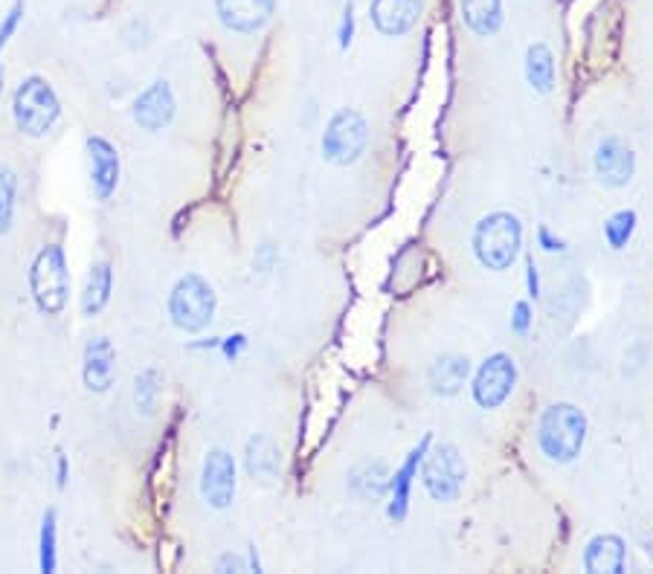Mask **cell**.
<instances>
[{
    "mask_svg": "<svg viewBox=\"0 0 653 574\" xmlns=\"http://www.w3.org/2000/svg\"><path fill=\"white\" fill-rule=\"evenodd\" d=\"M534 441L546 462L572 464L586 444V415L575 403H549L538 417Z\"/></svg>",
    "mask_w": 653,
    "mask_h": 574,
    "instance_id": "1",
    "label": "cell"
},
{
    "mask_svg": "<svg viewBox=\"0 0 653 574\" xmlns=\"http://www.w3.org/2000/svg\"><path fill=\"white\" fill-rule=\"evenodd\" d=\"M27 284H30L32 305L41 316H61L70 305V276L68 253L61 244H44L32 255L30 270H27Z\"/></svg>",
    "mask_w": 653,
    "mask_h": 574,
    "instance_id": "2",
    "label": "cell"
},
{
    "mask_svg": "<svg viewBox=\"0 0 653 574\" xmlns=\"http://www.w3.org/2000/svg\"><path fill=\"white\" fill-rule=\"evenodd\" d=\"M471 250L485 270L505 273L523 253V221L514 212H489L473 226Z\"/></svg>",
    "mask_w": 653,
    "mask_h": 574,
    "instance_id": "3",
    "label": "cell"
},
{
    "mask_svg": "<svg viewBox=\"0 0 653 574\" xmlns=\"http://www.w3.org/2000/svg\"><path fill=\"white\" fill-rule=\"evenodd\" d=\"M218 311V293L201 273H183L174 279L165 296V316L181 334H201L212 325Z\"/></svg>",
    "mask_w": 653,
    "mask_h": 574,
    "instance_id": "4",
    "label": "cell"
},
{
    "mask_svg": "<svg viewBox=\"0 0 653 574\" xmlns=\"http://www.w3.org/2000/svg\"><path fill=\"white\" fill-rule=\"evenodd\" d=\"M59 120L61 99L53 84L38 73L23 75L12 93V122H16L18 134L41 140L53 131Z\"/></svg>",
    "mask_w": 653,
    "mask_h": 574,
    "instance_id": "5",
    "label": "cell"
},
{
    "mask_svg": "<svg viewBox=\"0 0 653 574\" xmlns=\"http://www.w3.org/2000/svg\"><path fill=\"white\" fill-rule=\"evenodd\" d=\"M419 479L428 496L433 502H444V505H451L462 496L468 482V464L465 455L456 444L451 441H442V444H430L424 459H421L419 467Z\"/></svg>",
    "mask_w": 653,
    "mask_h": 574,
    "instance_id": "6",
    "label": "cell"
},
{
    "mask_svg": "<svg viewBox=\"0 0 653 574\" xmlns=\"http://www.w3.org/2000/svg\"><path fill=\"white\" fill-rule=\"evenodd\" d=\"M369 145V122L361 111L354 108H338L331 113L329 125L323 131V140H320V151H323V160L331 165H354L366 154Z\"/></svg>",
    "mask_w": 653,
    "mask_h": 574,
    "instance_id": "7",
    "label": "cell"
},
{
    "mask_svg": "<svg viewBox=\"0 0 653 574\" xmlns=\"http://www.w3.org/2000/svg\"><path fill=\"white\" fill-rule=\"evenodd\" d=\"M514 386H518V360L505 354V351H494V354L482 360V365L473 374V403L485 412L500 410L511 397Z\"/></svg>",
    "mask_w": 653,
    "mask_h": 574,
    "instance_id": "8",
    "label": "cell"
},
{
    "mask_svg": "<svg viewBox=\"0 0 653 574\" xmlns=\"http://www.w3.org/2000/svg\"><path fill=\"white\" fill-rule=\"evenodd\" d=\"M239 491V467L235 455L224 447H212L203 455L201 479H198V493L212 511H227L235 502Z\"/></svg>",
    "mask_w": 653,
    "mask_h": 574,
    "instance_id": "9",
    "label": "cell"
},
{
    "mask_svg": "<svg viewBox=\"0 0 653 574\" xmlns=\"http://www.w3.org/2000/svg\"><path fill=\"white\" fill-rule=\"evenodd\" d=\"M174 117H178V99L165 79H154L151 84H145L131 102V120L145 134H160L163 128L172 125Z\"/></svg>",
    "mask_w": 653,
    "mask_h": 574,
    "instance_id": "10",
    "label": "cell"
},
{
    "mask_svg": "<svg viewBox=\"0 0 653 574\" xmlns=\"http://www.w3.org/2000/svg\"><path fill=\"white\" fill-rule=\"evenodd\" d=\"M593 174L604 189L631 187L633 174H636V154L622 137H604L595 145Z\"/></svg>",
    "mask_w": 653,
    "mask_h": 574,
    "instance_id": "11",
    "label": "cell"
},
{
    "mask_svg": "<svg viewBox=\"0 0 653 574\" xmlns=\"http://www.w3.org/2000/svg\"><path fill=\"white\" fill-rule=\"evenodd\" d=\"M218 23L235 36H255L277 16V0H212Z\"/></svg>",
    "mask_w": 653,
    "mask_h": 574,
    "instance_id": "12",
    "label": "cell"
},
{
    "mask_svg": "<svg viewBox=\"0 0 653 574\" xmlns=\"http://www.w3.org/2000/svg\"><path fill=\"white\" fill-rule=\"evenodd\" d=\"M88 149V163H91V189L97 194V201H111L117 189H120V174H122V160L120 151L106 137H88L84 142Z\"/></svg>",
    "mask_w": 653,
    "mask_h": 574,
    "instance_id": "13",
    "label": "cell"
},
{
    "mask_svg": "<svg viewBox=\"0 0 653 574\" xmlns=\"http://www.w3.org/2000/svg\"><path fill=\"white\" fill-rule=\"evenodd\" d=\"M82 383L93 395H108L117 383V349L108 336H91L84 343Z\"/></svg>",
    "mask_w": 653,
    "mask_h": 574,
    "instance_id": "14",
    "label": "cell"
},
{
    "mask_svg": "<svg viewBox=\"0 0 653 574\" xmlns=\"http://www.w3.org/2000/svg\"><path fill=\"white\" fill-rule=\"evenodd\" d=\"M424 12V0H369V21L381 36L401 38L413 32Z\"/></svg>",
    "mask_w": 653,
    "mask_h": 574,
    "instance_id": "15",
    "label": "cell"
},
{
    "mask_svg": "<svg viewBox=\"0 0 653 574\" xmlns=\"http://www.w3.org/2000/svg\"><path fill=\"white\" fill-rule=\"evenodd\" d=\"M430 444H433V435L428 433L413 450H410V453H406L401 467L395 470V476L390 479V505H386V516H390V520L401 522L406 514H410V500H413V487H415V479H419L421 459H424Z\"/></svg>",
    "mask_w": 653,
    "mask_h": 574,
    "instance_id": "16",
    "label": "cell"
},
{
    "mask_svg": "<svg viewBox=\"0 0 653 574\" xmlns=\"http://www.w3.org/2000/svg\"><path fill=\"white\" fill-rule=\"evenodd\" d=\"M471 381V360L465 354H439L428 369L430 392L435 397H456Z\"/></svg>",
    "mask_w": 653,
    "mask_h": 574,
    "instance_id": "17",
    "label": "cell"
},
{
    "mask_svg": "<svg viewBox=\"0 0 653 574\" xmlns=\"http://www.w3.org/2000/svg\"><path fill=\"white\" fill-rule=\"evenodd\" d=\"M584 568L590 574H622L627 568V543L619 534H595L584 548Z\"/></svg>",
    "mask_w": 653,
    "mask_h": 574,
    "instance_id": "18",
    "label": "cell"
},
{
    "mask_svg": "<svg viewBox=\"0 0 653 574\" xmlns=\"http://www.w3.org/2000/svg\"><path fill=\"white\" fill-rule=\"evenodd\" d=\"M113 293V268L111 261H93L88 276H84L82 293H79V311L84 320H93L111 305Z\"/></svg>",
    "mask_w": 653,
    "mask_h": 574,
    "instance_id": "19",
    "label": "cell"
},
{
    "mask_svg": "<svg viewBox=\"0 0 653 574\" xmlns=\"http://www.w3.org/2000/svg\"><path fill=\"white\" fill-rule=\"evenodd\" d=\"M459 12L473 36L491 38L503 27V0H459Z\"/></svg>",
    "mask_w": 653,
    "mask_h": 574,
    "instance_id": "20",
    "label": "cell"
},
{
    "mask_svg": "<svg viewBox=\"0 0 653 574\" xmlns=\"http://www.w3.org/2000/svg\"><path fill=\"white\" fill-rule=\"evenodd\" d=\"M523 73H526V82L534 93H541V97L552 93V90H555V79H557L555 56H552V50H549L546 44H541V41L529 47Z\"/></svg>",
    "mask_w": 653,
    "mask_h": 574,
    "instance_id": "21",
    "label": "cell"
},
{
    "mask_svg": "<svg viewBox=\"0 0 653 574\" xmlns=\"http://www.w3.org/2000/svg\"><path fill=\"white\" fill-rule=\"evenodd\" d=\"M244 467L253 479H277L279 467H282V453L268 435H253L244 450Z\"/></svg>",
    "mask_w": 653,
    "mask_h": 574,
    "instance_id": "22",
    "label": "cell"
},
{
    "mask_svg": "<svg viewBox=\"0 0 653 574\" xmlns=\"http://www.w3.org/2000/svg\"><path fill=\"white\" fill-rule=\"evenodd\" d=\"M390 470L383 462L361 464L349 473V491L361 500H381L383 493L390 491Z\"/></svg>",
    "mask_w": 653,
    "mask_h": 574,
    "instance_id": "23",
    "label": "cell"
},
{
    "mask_svg": "<svg viewBox=\"0 0 653 574\" xmlns=\"http://www.w3.org/2000/svg\"><path fill=\"white\" fill-rule=\"evenodd\" d=\"M59 514L56 507H47L41 516V534H38V566L44 574H53L59 566Z\"/></svg>",
    "mask_w": 653,
    "mask_h": 574,
    "instance_id": "24",
    "label": "cell"
},
{
    "mask_svg": "<svg viewBox=\"0 0 653 574\" xmlns=\"http://www.w3.org/2000/svg\"><path fill=\"white\" fill-rule=\"evenodd\" d=\"M160 392H163V374L160 369L149 365L134 377V406L137 412H143L145 417H151L158 412Z\"/></svg>",
    "mask_w": 653,
    "mask_h": 574,
    "instance_id": "25",
    "label": "cell"
},
{
    "mask_svg": "<svg viewBox=\"0 0 653 574\" xmlns=\"http://www.w3.org/2000/svg\"><path fill=\"white\" fill-rule=\"evenodd\" d=\"M18 174L12 165L0 163V235H9L16 226Z\"/></svg>",
    "mask_w": 653,
    "mask_h": 574,
    "instance_id": "26",
    "label": "cell"
},
{
    "mask_svg": "<svg viewBox=\"0 0 653 574\" xmlns=\"http://www.w3.org/2000/svg\"><path fill=\"white\" fill-rule=\"evenodd\" d=\"M639 215L636 209H619L604 221V241L613 253H622L624 246L631 244L633 232H636Z\"/></svg>",
    "mask_w": 653,
    "mask_h": 574,
    "instance_id": "27",
    "label": "cell"
},
{
    "mask_svg": "<svg viewBox=\"0 0 653 574\" xmlns=\"http://www.w3.org/2000/svg\"><path fill=\"white\" fill-rule=\"evenodd\" d=\"M23 12H27V3H23V0H16V3L9 7L7 16H3V21H0V56H3L7 44L12 41V36L18 32V27H21ZM0 90H3V70H0Z\"/></svg>",
    "mask_w": 653,
    "mask_h": 574,
    "instance_id": "28",
    "label": "cell"
},
{
    "mask_svg": "<svg viewBox=\"0 0 653 574\" xmlns=\"http://www.w3.org/2000/svg\"><path fill=\"white\" fill-rule=\"evenodd\" d=\"M532 325H534L532 302H529V299H520V302H514V308H511V334L529 336Z\"/></svg>",
    "mask_w": 653,
    "mask_h": 574,
    "instance_id": "29",
    "label": "cell"
},
{
    "mask_svg": "<svg viewBox=\"0 0 653 574\" xmlns=\"http://www.w3.org/2000/svg\"><path fill=\"white\" fill-rule=\"evenodd\" d=\"M538 246H541L543 253H566V241L557 232L549 230L546 224L538 226Z\"/></svg>",
    "mask_w": 653,
    "mask_h": 574,
    "instance_id": "30",
    "label": "cell"
},
{
    "mask_svg": "<svg viewBox=\"0 0 653 574\" xmlns=\"http://www.w3.org/2000/svg\"><path fill=\"white\" fill-rule=\"evenodd\" d=\"M352 36H354V9H352V3H349L343 12V18H340V27H338L340 50H349V44H352Z\"/></svg>",
    "mask_w": 653,
    "mask_h": 574,
    "instance_id": "31",
    "label": "cell"
},
{
    "mask_svg": "<svg viewBox=\"0 0 653 574\" xmlns=\"http://www.w3.org/2000/svg\"><path fill=\"white\" fill-rule=\"evenodd\" d=\"M218 349H221V354H224L227 360H235L241 354V351L248 349V336H244V334L224 336V340L218 343Z\"/></svg>",
    "mask_w": 653,
    "mask_h": 574,
    "instance_id": "32",
    "label": "cell"
},
{
    "mask_svg": "<svg viewBox=\"0 0 653 574\" xmlns=\"http://www.w3.org/2000/svg\"><path fill=\"white\" fill-rule=\"evenodd\" d=\"M526 293L529 299H541V273L532 255H526Z\"/></svg>",
    "mask_w": 653,
    "mask_h": 574,
    "instance_id": "33",
    "label": "cell"
},
{
    "mask_svg": "<svg viewBox=\"0 0 653 574\" xmlns=\"http://www.w3.org/2000/svg\"><path fill=\"white\" fill-rule=\"evenodd\" d=\"M248 563H244V560L239 557V554H233V552H227V554H221V557H218V563H215V572H248Z\"/></svg>",
    "mask_w": 653,
    "mask_h": 574,
    "instance_id": "34",
    "label": "cell"
},
{
    "mask_svg": "<svg viewBox=\"0 0 653 574\" xmlns=\"http://www.w3.org/2000/svg\"><path fill=\"white\" fill-rule=\"evenodd\" d=\"M68 479H70L68 455L59 453V459H56V485H59V491H64V487H68Z\"/></svg>",
    "mask_w": 653,
    "mask_h": 574,
    "instance_id": "35",
    "label": "cell"
}]
</instances>
